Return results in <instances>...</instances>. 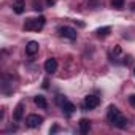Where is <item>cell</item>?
<instances>
[{
	"label": "cell",
	"mask_w": 135,
	"mask_h": 135,
	"mask_svg": "<svg viewBox=\"0 0 135 135\" xmlns=\"http://www.w3.org/2000/svg\"><path fill=\"white\" fill-rule=\"evenodd\" d=\"M110 30H111L110 27H103V29H99V30H97V33H99L100 37H107V35L110 33Z\"/></svg>",
	"instance_id": "14"
},
{
	"label": "cell",
	"mask_w": 135,
	"mask_h": 135,
	"mask_svg": "<svg viewBox=\"0 0 135 135\" xmlns=\"http://www.w3.org/2000/svg\"><path fill=\"white\" fill-rule=\"evenodd\" d=\"M62 111L65 113V114H72L73 111H75V105L72 103V102H67V100H64V103H62Z\"/></svg>",
	"instance_id": "9"
},
{
	"label": "cell",
	"mask_w": 135,
	"mask_h": 135,
	"mask_svg": "<svg viewBox=\"0 0 135 135\" xmlns=\"http://www.w3.org/2000/svg\"><path fill=\"white\" fill-rule=\"evenodd\" d=\"M33 102H35V105L40 107V108H46V107H48V102H46V99H45L43 95H37V97L33 99Z\"/></svg>",
	"instance_id": "11"
},
{
	"label": "cell",
	"mask_w": 135,
	"mask_h": 135,
	"mask_svg": "<svg viewBox=\"0 0 135 135\" xmlns=\"http://www.w3.org/2000/svg\"><path fill=\"white\" fill-rule=\"evenodd\" d=\"M38 48H40V45H38V41H29L27 45H26V52L29 54V56H33L37 51H38Z\"/></svg>",
	"instance_id": "6"
},
{
	"label": "cell",
	"mask_w": 135,
	"mask_h": 135,
	"mask_svg": "<svg viewBox=\"0 0 135 135\" xmlns=\"http://www.w3.org/2000/svg\"><path fill=\"white\" fill-rule=\"evenodd\" d=\"M89 129H91L89 121H88V119H81V121H80V130H81V133H88Z\"/></svg>",
	"instance_id": "12"
},
{
	"label": "cell",
	"mask_w": 135,
	"mask_h": 135,
	"mask_svg": "<svg viewBox=\"0 0 135 135\" xmlns=\"http://www.w3.org/2000/svg\"><path fill=\"white\" fill-rule=\"evenodd\" d=\"M107 118H108L110 124H113V126L118 127V129H126V127H127V119L121 114V111H119L114 105H110V107H108Z\"/></svg>",
	"instance_id": "1"
},
{
	"label": "cell",
	"mask_w": 135,
	"mask_h": 135,
	"mask_svg": "<svg viewBox=\"0 0 135 135\" xmlns=\"http://www.w3.org/2000/svg\"><path fill=\"white\" fill-rule=\"evenodd\" d=\"M129 103H130V105L135 108V94H132V95L129 97Z\"/></svg>",
	"instance_id": "15"
},
{
	"label": "cell",
	"mask_w": 135,
	"mask_h": 135,
	"mask_svg": "<svg viewBox=\"0 0 135 135\" xmlns=\"http://www.w3.org/2000/svg\"><path fill=\"white\" fill-rule=\"evenodd\" d=\"M99 103H100V100H99V97H95V95H88V97L84 99V108H86V110H94V108L99 107Z\"/></svg>",
	"instance_id": "4"
},
{
	"label": "cell",
	"mask_w": 135,
	"mask_h": 135,
	"mask_svg": "<svg viewBox=\"0 0 135 135\" xmlns=\"http://www.w3.org/2000/svg\"><path fill=\"white\" fill-rule=\"evenodd\" d=\"M41 122H43V118L38 116V114H30V116L27 118V121H26L27 127H30V129H35V127L41 126Z\"/></svg>",
	"instance_id": "5"
},
{
	"label": "cell",
	"mask_w": 135,
	"mask_h": 135,
	"mask_svg": "<svg viewBox=\"0 0 135 135\" xmlns=\"http://www.w3.org/2000/svg\"><path fill=\"white\" fill-rule=\"evenodd\" d=\"M133 75H135V69H133Z\"/></svg>",
	"instance_id": "16"
},
{
	"label": "cell",
	"mask_w": 135,
	"mask_h": 135,
	"mask_svg": "<svg viewBox=\"0 0 135 135\" xmlns=\"http://www.w3.org/2000/svg\"><path fill=\"white\" fill-rule=\"evenodd\" d=\"M22 114H24V103H19V105L15 108V113H13L15 121H21V119H22Z\"/></svg>",
	"instance_id": "10"
},
{
	"label": "cell",
	"mask_w": 135,
	"mask_h": 135,
	"mask_svg": "<svg viewBox=\"0 0 135 135\" xmlns=\"http://www.w3.org/2000/svg\"><path fill=\"white\" fill-rule=\"evenodd\" d=\"M59 33H60V37H64V38H69V40H76V30H75L73 27L62 26V27H59Z\"/></svg>",
	"instance_id": "3"
},
{
	"label": "cell",
	"mask_w": 135,
	"mask_h": 135,
	"mask_svg": "<svg viewBox=\"0 0 135 135\" xmlns=\"http://www.w3.org/2000/svg\"><path fill=\"white\" fill-rule=\"evenodd\" d=\"M45 70L48 73H54L57 70V62H56V59H48L45 62Z\"/></svg>",
	"instance_id": "7"
},
{
	"label": "cell",
	"mask_w": 135,
	"mask_h": 135,
	"mask_svg": "<svg viewBox=\"0 0 135 135\" xmlns=\"http://www.w3.org/2000/svg\"><path fill=\"white\" fill-rule=\"evenodd\" d=\"M111 5H113L116 10H121V8L124 7V0H113V2H111Z\"/></svg>",
	"instance_id": "13"
},
{
	"label": "cell",
	"mask_w": 135,
	"mask_h": 135,
	"mask_svg": "<svg viewBox=\"0 0 135 135\" xmlns=\"http://www.w3.org/2000/svg\"><path fill=\"white\" fill-rule=\"evenodd\" d=\"M45 18L40 16V18H30L24 22V30H41L43 26H45Z\"/></svg>",
	"instance_id": "2"
},
{
	"label": "cell",
	"mask_w": 135,
	"mask_h": 135,
	"mask_svg": "<svg viewBox=\"0 0 135 135\" xmlns=\"http://www.w3.org/2000/svg\"><path fill=\"white\" fill-rule=\"evenodd\" d=\"M13 8H15L16 15H22L24 10H26V2H24V0H15V2H13Z\"/></svg>",
	"instance_id": "8"
}]
</instances>
